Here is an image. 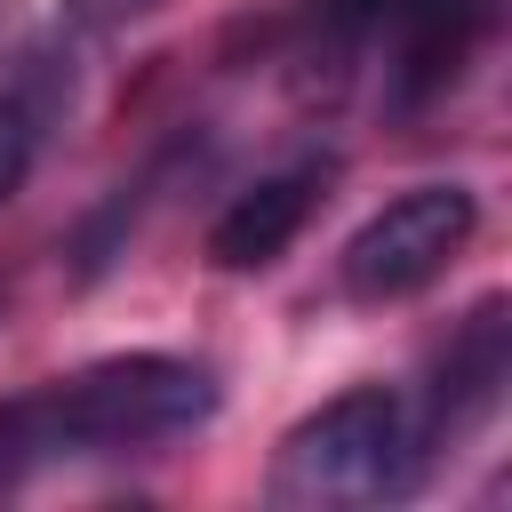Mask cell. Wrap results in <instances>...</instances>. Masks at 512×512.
Masks as SVG:
<instances>
[{
    "label": "cell",
    "instance_id": "7a4b0ae2",
    "mask_svg": "<svg viewBox=\"0 0 512 512\" xmlns=\"http://www.w3.org/2000/svg\"><path fill=\"white\" fill-rule=\"evenodd\" d=\"M416 456H424V440H416L400 392L360 384V392H336L328 408H312L280 440V456H272V504H304V512L376 504V496L408 488Z\"/></svg>",
    "mask_w": 512,
    "mask_h": 512
},
{
    "label": "cell",
    "instance_id": "52a82bcc",
    "mask_svg": "<svg viewBox=\"0 0 512 512\" xmlns=\"http://www.w3.org/2000/svg\"><path fill=\"white\" fill-rule=\"evenodd\" d=\"M144 8H160V0H64V16H72L80 32H112V24H136Z\"/></svg>",
    "mask_w": 512,
    "mask_h": 512
},
{
    "label": "cell",
    "instance_id": "6da1fadb",
    "mask_svg": "<svg viewBox=\"0 0 512 512\" xmlns=\"http://www.w3.org/2000/svg\"><path fill=\"white\" fill-rule=\"evenodd\" d=\"M208 416H216V376L200 360H168V352L96 360L80 376L0 400V488L48 464H72V456H120V448L176 440Z\"/></svg>",
    "mask_w": 512,
    "mask_h": 512
},
{
    "label": "cell",
    "instance_id": "277c9868",
    "mask_svg": "<svg viewBox=\"0 0 512 512\" xmlns=\"http://www.w3.org/2000/svg\"><path fill=\"white\" fill-rule=\"evenodd\" d=\"M320 160H304V168H280V176H264V184H248L224 216H216V232H208V256L224 264V272H264L296 232H304V216H312V200H320Z\"/></svg>",
    "mask_w": 512,
    "mask_h": 512
},
{
    "label": "cell",
    "instance_id": "5b68a950",
    "mask_svg": "<svg viewBox=\"0 0 512 512\" xmlns=\"http://www.w3.org/2000/svg\"><path fill=\"white\" fill-rule=\"evenodd\" d=\"M504 376H512V328H504V296H488V304L456 328V344H448V360H440V384H432V432H440V424L464 432L472 416H488L496 392H504Z\"/></svg>",
    "mask_w": 512,
    "mask_h": 512
},
{
    "label": "cell",
    "instance_id": "3957f363",
    "mask_svg": "<svg viewBox=\"0 0 512 512\" xmlns=\"http://www.w3.org/2000/svg\"><path fill=\"white\" fill-rule=\"evenodd\" d=\"M472 224H480V208H472L464 184H416V192L384 200V208L344 240L336 272H344V288L368 296V304H384V296H416L424 280L448 272V256H464Z\"/></svg>",
    "mask_w": 512,
    "mask_h": 512
},
{
    "label": "cell",
    "instance_id": "8992f818",
    "mask_svg": "<svg viewBox=\"0 0 512 512\" xmlns=\"http://www.w3.org/2000/svg\"><path fill=\"white\" fill-rule=\"evenodd\" d=\"M48 120H56V88L48 80H24V88H0V208L24 192L40 144H48Z\"/></svg>",
    "mask_w": 512,
    "mask_h": 512
}]
</instances>
